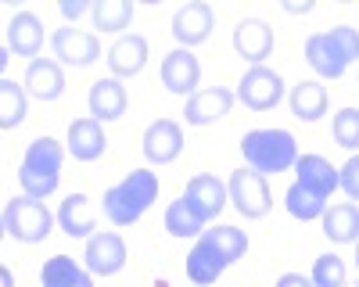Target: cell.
<instances>
[{
    "mask_svg": "<svg viewBox=\"0 0 359 287\" xmlns=\"http://www.w3.org/2000/svg\"><path fill=\"white\" fill-rule=\"evenodd\" d=\"M62 165H65V148L54 136H40L25 148L22 165H18V183L25 190V197H50L62 183Z\"/></svg>",
    "mask_w": 359,
    "mask_h": 287,
    "instance_id": "6da1fadb",
    "label": "cell"
},
{
    "mask_svg": "<svg viewBox=\"0 0 359 287\" xmlns=\"http://www.w3.org/2000/svg\"><path fill=\"white\" fill-rule=\"evenodd\" d=\"M158 197V172L151 169H133L123 183H115L104 190V216L115 223V226H133L151 201Z\"/></svg>",
    "mask_w": 359,
    "mask_h": 287,
    "instance_id": "7a4b0ae2",
    "label": "cell"
},
{
    "mask_svg": "<svg viewBox=\"0 0 359 287\" xmlns=\"http://www.w3.org/2000/svg\"><path fill=\"white\" fill-rule=\"evenodd\" d=\"M306 62L323 79H341L352 62H359V33L352 25H334L331 33H313L306 40Z\"/></svg>",
    "mask_w": 359,
    "mask_h": 287,
    "instance_id": "3957f363",
    "label": "cell"
},
{
    "mask_svg": "<svg viewBox=\"0 0 359 287\" xmlns=\"http://www.w3.org/2000/svg\"><path fill=\"white\" fill-rule=\"evenodd\" d=\"M241 155L248 169L262 172V176H277L298 162V144L287 130H252L241 136Z\"/></svg>",
    "mask_w": 359,
    "mask_h": 287,
    "instance_id": "277c9868",
    "label": "cell"
},
{
    "mask_svg": "<svg viewBox=\"0 0 359 287\" xmlns=\"http://www.w3.org/2000/svg\"><path fill=\"white\" fill-rule=\"evenodd\" d=\"M54 219L50 209L43 205V201L36 197H11L8 205H4V230H8V237L22 241V244H36V241H47L50 237V230H54Z\"/></svg>",
    "mask_w": 359,
    "mask_h": 287,
    "instance_id": "5b68a950",
    "label": "cell"
},
{
    "mask_svg": "<svg viewBox=\"0 0 359 287\" xmlns=\"http://www.w3.org/2000/svg\"><path fill=\"white\" fill-rule=\"evenodd\" d=\"M226 190H230V201H233V209L241 212L245 219H262L269 212V183L262 172L255 169H237L230 172V180H226Z\"/></svg>",
    "mask_w": 359,
    "mask_h": 287,
    "instance_id": "8992f818",
    "label": "cell"
},
{
    "mask_svg": "<svg viewBox=\"0 0 359 287\" xmlns=\"http://www.w3.org/2000/svg\"><path fill=\"white\" fill-rule=\"evenodd\" d=\"M280 97H284V79H280V72L266 69V65H252L241 76V83H237V101H241L245 108H252V111L277 108Z\"/></svg>",
    "mask_w": 359,
    "mask_h": 287,
    "instance_id": "52a82bcc",
    "label": "cell"
},
{
    "mask_svg": "<svg viewBox=\"0 0 359 287\" xmlns=\"http://www.w3.org/2000/svg\"><path fill=\"white\" fill-rule=\"evenodd\" d=\"M212 25H216L212 4H205V0H191V4L176 8V15H172V36H176V43L184 50H191V47H198V43H205L208 36H212Z\"/></svg>",
    "mask_w": 359,
    "mask_h": 287,
    "instance_id": "ba28073f",
    "label": "cell"
},
{
    "mask_svg": "<svg viewBox=\"0 0 359 287\" xmlns=\"http://www.w3.org/2000/svg\"><path fill=\"white\" fill-rule=\"evenodd\" d=\"M50 47H54V57L57 65H72V69H83V65H94L101 57V40L94 33H83V29H57L50 36Z\"/></svg>",
    "mask_w": 359,
    "mask_h": 287,
    "instance_id": "9c48e42d",
    "label": "cell"
},
{
    "mask_svg": "<svg viewBox=\"0 0 359 287\" xmlns=\"http://www.w3.org/2000/svg\"><path fill=\"white\" fill-rule=\"evenodd\" d=\"M86 270L94 276H115L126 266V241L111 234V230H101V234L86 237V255H83Z\"/></svg>",
    "mask_w": 359,
    "mask_h": 287,
    "instance_id": "30bf717a",
    "label": "cell"
},
{
    "mask_svg": "<svg viewBox=\"0 0 359 287\" xmlns=\"http://www.w3.org/2000/svg\"><path fill=\"white\" fill-rule=\"evenodd\" d=\"M184 201L191 205V212L208 223V219H216L223 209H226V201H230V190L219 176H212V172H201V176H194L184 190Z\"/></svg>",
    "mask_w": 359,
    "mask_h": 287,
    "instance_id": "8fae6325",
    "label": "cell"
},
{
    "mask_svg": "<svg viewBox=\"0 0 359 287\" xmlns=\"http://www.w3.org/2000/svg\"><path fill=\"white\" fill-rule=\"evenodd\" d=\"M198 79H201V65L198 57L184 47H176L162 57V86L169 94H180V97H194L198 94Z\"/></svg>",
    "mask_w": 359,
    "mask_h": 287,
    "instance_id": "7c38bea8",
    "label": "cell"
},
{
    "mask_svg": "<svg viewBox=\"0 0 359 287\" xmlns=\"http://www.w3.org/2000/svg\"><path fill=\"white\" fill-rule=\"evenodd\" d=\"M140 144H144V158L151 165H169V162L180 158V151H184V130L172 119H155L144 130Z\"/></svg>",
    "mask_w": 359,
    "mask_h": 287,
    "instance_id": "4fadbf2b",
    "label": "cell"
},
{
    "mask_svg": "<svg viewBox=\"0 0 359 287\" xmlns=\"http://www.w3.org/2000/svg\"><path fill=\"white\" fill-rule=\"evenodd\" d=\"M230 108H233V94L226 86H205L194 97H187L184 119H187V126H212L223 115H230Z\"/></svg>",
    "mask_w": 359,
    "mask_h": 287,
    "instance_id": "5bb4252c",
    "label": "cell"
},
{
    "mask_svg": "<svg viewBox=\"0 0 359 287\" xmlns=\"http://www.w3.org/2000/svg\"><path fill=\"white\" fill-rule=\"evenodd\" d=\"M233 50L252 65H262L269 54H273V29L262 18H245L233 29Z\"/></svg>",
    "mask_w": 359,
    "mask_h": 287,
    "instance_id": "9a60e30c",
    "label": "cell"
},
{
    "mask_svg": "<svg viewBox=\"0 0 359 287\" xmlns=\"http://www.w3.org/2000/svg\"><path fill=\"white\" fill-rule=\"evenodd\" d=\"M22 86H25V94L36 97V101H57L65 94V72L54 57H36V62H29Z\"/></svg>",
    "mask_w": 359,
    "mask_h": 287,
    "instance_id": "2e32d148",
    "label": "cell"
},
{
    "mask_svg": "<svg viewBox=\"0 0 359 287\" xmlns=\"http://www.w3.org/2000/svg\"><path fill=\"white\" fill-rule=\"evenodd\" d=\"M294 172H298L294 183H302L309 194H316V197H323V201L338 190V169L327 162L323 155H298Z\"/></svg>",
    "mask_w": 359,
    "mask_h": 287,
    "instance_id": "e0dca14e",
    "label": "cell"
},
{
    "mask_svg": "<svg viewBox=\"0 0 359 287\" xmlns=\"http://www.w3.org/2000/svg\"><path fill=\"white\" fill-rule=\"evenodd\" d=\"M147 65V40L140 33H126L108 47V69L115 72V79H130Z\"/></svg>",
    "mask_w": 359,
    "mask_h": 287,
    "instance_id": "ac0fdd59",
    "label": "cell"
},
{
    "mask_svg": "<svg viewBox=\"0 0 359 287\" xmlns=\"http://www.w3.org/2000/svg\"><path fill=\"white\" fill-rule=\"evenodd\" d=\"M40 47H43V22L33 11H15V18L8 22V50L36 62Z\"/></svg>",
    "mask_w": 359,
    "mask_h": 287,
    "instance_id": "d6986e66",
    "label": "cell"
},
{
    "mask_svg": "<svg viewBox=\"0 0 359 287\" xmlns=\"http://www.w3.org/2000/svg\"><path fill=\"white\" fill-rule=\"evenodd\" d=\"M90 115H94L97 122H111V119H123L126 115V86L118 79H97L90 86Z\"/></svg>",
    "mask_w": 359,
    "mask_h": 287,
    "instance_id": "ffe728a7",
    "label": "cell"
},
{
    "mask_svg": "<svg viewBox=\"0 0 359 287\" xmlns=\"http://www.w3.org/2000/svg\"><path fill=\"white\" fill-rule=\"evenodd\" d=\"M104 148H108V136H104V130L94 115L76 119L69 126V151H72L76 162H94V158L104 155Z\"/></svg>",
    "mask_w": 359,
    "mask_h": 287,
    "instance_id": "44dd1931",
    "label": "cell"
},
{
    "mask_svg": "<svg viewBox=\"0 0 359 287\" xmlns=\"http://www.w3.org/2000/svg\"><path fill=\"white\" fill-rule=\"evenodd\" d=\"M223 270H226L223 255L212 248V241H208V237L201 234V237H198V244H194V248H191V255H187V276H191V284L208 287V284H216V280L223 276Z\"/></svg>",
    "mask_w": 359,
    "mask_h": 287,
    "instance_id": "7402d4cb",
    "label": "cell"
},
{
    "mask_svg": "<svg viewBox=\"0 0 359 287\" xmlns=\"http://www.w3.org/2000/svg\"><path fill=\"white\" fill-rule=\"evenodd\" d=\"M40 284L43 287H94V273L72 262L69 255H54L40 270Z\"/></svg>",
    "mask_w": 359,
    "mask_h": 287,
    "instance_id": "603a6c76",
    "label": "cell"
},
{
    "mask_svg": "<svg viewBox=\"0 0 359 287\" xmlns=\"http://www.w3.org/2000/svg\"><path fill=\"white\" fill-rule=\"evenodd\" d=\"M291 115L298 122H316L320 115H327V86L316 79H302L291 86Z\"/></svg>",
    "mask_w": 359,
    "mask_h": 287,
    "instance_id": "cb8c5ba5",
    "label": "cell"
},
{
    "mask_svg": "<svg viewBox=\"0 0 359 287\" xmlns=\"http://www.w3.org/2000/svg\"><path fill=\"white\" fill-rule=\"evenodd\" d=\"M57 226L69 237H94V212H90V197L86 194H69L57 209Z\"/></svg>",
    "mask_w": 359,
    "mask_h": 287,
    "instance_id": "d4e9b609",
    "label": "cell"
},
{
    "mask_svg": "<svg viewBox=\"0 0 359 287\" xmlns=\"http://www.w3.org/2000/svg\"><path fill=\"white\" fill-rule=\"evenodd\" d=\"M323 234L334 244L359 241V209L355 205H331L323 212Z\"/></svg>",
    "mask_w": 359,
    "mask_h": 287,
    "instance_id": "484cf974",
    "label": "cell"
},
{
    "mask_svg": "<svg viewBox=\"0 0 359 287\" xmlns=\"http://www.w3.org/2000/svg\"><path fill=\"white\" fill-rule=\"evenodd\" d=\"M25 108H29V94L25 86H18L15 79H0V130H15L25 122Z\"/></svg>",
    "mask_w": 359,
    "mask_h": 287,
    "instance_id": "4316f807",
    "label": "cell"
},
{
    "mask_svg": "<svg viewBox=\"0 0 359 287\" xmlns=\"http://www.w3.org/2000/svg\"><path fill=\"white\" fill-rule=\"evenodd\" d=\"M90 15H94V29L101 33H123L133 22V4L130 0H97Z\"/></svg>",
    "mask_w": 359,
    "mask_h": 287,
    "instance_id": "83f0119b",
    "label": "cell"
},
{
    "mask_svg": "<svg viewBox=\"0 0 359 287\" xmlns=\"http://www.w3.org/2000/svg\"><path fill=\"white\" fill-rule=\"evenodd\" d=\"M205 237L212 241V248L223 255L226 266H233L237 258H245V251H248V237H245V230H237V226H212V230H205Z\"/></svg>",
    "mask_w": 359,
    "mask_h": 287,
    "instance_id": "f1b7e54d",
    "label": "cell"
},
{
    "mask_svg": "<svg viewBox=\"0 0 359 287\" xmlns=\"http://www.w3.org/2000/svg\"><path fill=\"white\" fill-rule=\"evenodd\" d=\"M284 205H287V212H291L294 219H302V223H309V219H323V212H327V201L316 197V194H309L302 183H291V187H287Z\"/></svg>",
    "mask_w": 359,
    "mask_h": 287,
    "instance_id": "f546056e",
    "label": "cell"
},
{
    "mask_svg": "<svg viewBox=\"0 0 359 287\" xmlns=\"http://www.w3.org/2000/svg\"><path fill=\"white\" fill-rule=\"evenodd\" d=\"M165 230L172 237H201L205 234V223L191 212V205L184 197H176L172 205L165 209Z\"/></svg>",
    "mask_w": 359,
    "mask_h": 287,
    "instance_id": "4dcf8cb0",
    "label": "cell"
},
{
    "mask_svg": "<svg viewBox=\"0 0 359 287\" xmlns=\"http://www.w3.org/2000/svg\"><path fill=\"white\" fill-rule=\"evenodd\" d=\"M331 130H334L338 148H345V151H352V155L359 151V108H341V111L334 115Z\"/></svg>",
    "mask_w": 359,
    "mask_h": 287,
    "instance_id": "1f68e13d",
    "label": "cell"
},
{
    "mask_svg": "<svg viewBox=\"0 0 359 287\" xmlns=\"http://www.w3.org/2000/svg\"><path fill=\"white\" fill-rule=\"evenodd\" d=\"M313 287H345V262L338 255H320L309 273Z\"/></svg>",
    "mask_w": 359,
    "mask_h": 287,
    "instance_id": "d6a6232c",
    "label": "cell"
},
{
    "mask_svg": "<svg viewBox=\"0 0 359 287\" xmlns=\"http://www.w3.org/2000/svg\"><path fill=\"white\" fill-rule=\"evenodd\" d=\"M338 187H341L352 201H359V155H352V158L338 169Z\"/></svg>",
    "mask_w": 359,
    "mask_h": 287,
    "instance_id": "836d02e7",
    "label": "cell"
},
{
    "mask_svg": "<svg viewBox=\"0 0 359 287\" xmlns=\"http://www.w3.org/2000/svg\"><path fill=\"white\" fill-rule=\"evenodd\" d=\"M86 11H94V8L86 4V0H62V15L72 18V22H76L79 15H86Z\"/></svg>",
    "mask_w": 359,
    "mask_h": 287,
    "instance_id": "e575fe53",
    "label": "cell"
},
{
    "mask_svg": "<svg viewBox=\"0 0 359 287\" xmlns=\"http://www.w3.org/2000/svg\"><path fill=\"white\" fill-rule=\"evenodd\" d=\"M273 287H313V280H309V276H302V273H284Z\"/></svg>",
    "mask_w": 359,
    "mask_h": 287,
    "instance_id": "d590c367",
    "label": "cell"
},
{
    "mask_svg": "<svg viewBox=\"0 0 359 287\" xmlns=\"http://www.w3.org/2000/svg\"><path fill=\"white\" fill-rule=\"evenodd\" d=\"M0 287H15V276H11V270H0Z\"/></svg>",
    "mask_w": 359,
    "mask_h": 287,
    "instance_id": "8d00e7d4",
    "label": "cell"
},
{
    "mask_svg": "<svg viewBox=\"0 0 359 287\" xmlns=\"http://www.w3.org/2000/svg\"><path fill=\"white\" fill-rule=\"evenodd\" d=\"M284 8H287V11H309L313 4H309V0H302V4H284Z\"/></svg>",
    "mask_w": 359,
    "mask_h": 287,
    "instance_id": "74e56055",
    "label": "cell"
},
{
    "mask_svg": "<svg viewBox=\"0 0 359 287\" xmlns=\"http://www.w3.org/2000/svg\"><path fill=\"white\" fill-rule=\"evenodd\" d=\"M355 266H359V241H355Z\"/></svg>",
    "mask_w": 359,
    "mask_h": 287,
    "instance_id": "f35d334b",
    "label": "cell"
}]
</instances>
